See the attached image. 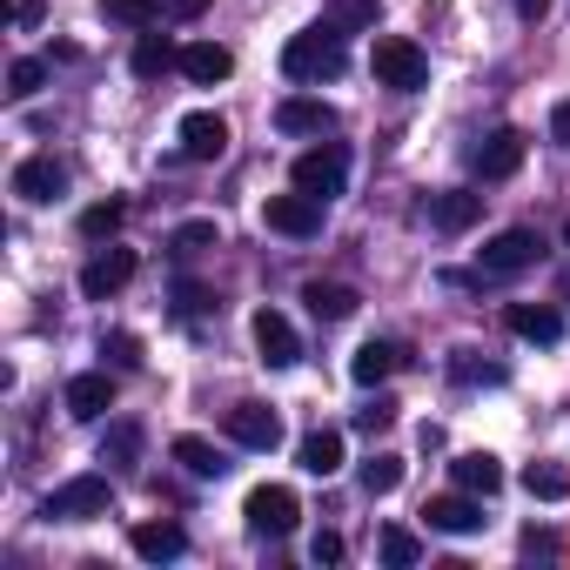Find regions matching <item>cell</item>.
Here are the masks:
<instances>
[{
  "label": "cell",
  "mask_w": 570,
  "mask_h": 570,
  "mask_svg": "<svg viewBox=\"0 0 570 570\" xmlns=\"http://www.w3.org/2000/svg\"><path fill=\"white\" fill-rule=\"evenodd\" d=\"M450 376H456V383H503V363H483L476 350H456V356H450Z\"/></svg>",
  "instance_id": "obj_33"
},
{
  "label": "cell",
  "mask_w": 570,
  "mask_h": 570,
  "mask_svg": "<svg viewBox=\"0 0 570 570\" xmlns=\"http://www.w3.org/2000/svg\"><path fill=\"white\" fill-rule=\"evenodd\" d=\"M108 410H115V376L108 370H88V376L68 383V416L75 423H101Z\"/></svg>",
  "instance_id": "obj_13"
},
{
  "label": "cell",
  "mask_w": 570,
  "mask_h": 570,
  "mask_svg": "<svg viewBox=\"0 0 570 570\" xmlns=\"http://www.w3.org/2000/svg\"><path fill=\"white\" fill-rule=\"evenodd\" d=\"M41 81H48V61H35V55L8 68V95H14V101H28V95H41Z\"/></svg>",
  "instance_id": "obj_35"
},
{
  "label": "cell",
  "mask_w": 570,
  "mask_h": 570,
  "mask_svg": "<svg viewBox=\"0 0 570 570\" xmlns=\"http://www.w3.org/2000/svg\"><path fill=\"white\" fill-rule=\"evenodd\" d=\"M390 423H396V403H383V396H376L370 410H356V430H363V436H376V430H390Z\"/></svg>",
  "instance_id": "obj_38"
},
{
  "label": "cell",
  "mask_w": 570,
  "mask_h": 570,
  "mask_svg": "<svg viewBox=\"0 0 570 570\" xmlns=\"http://www.w3.org/2000/svg\"><path fill=\"white\" fill-rule=\"evenodd\" d=\"M523 490H530L537 503H563V497H570V470H563V463H530V470H523Z\"/></svg>",
  "instance_id": "obj_27"
},
{
  "label": "cell",
  "mask_w": 570,
  "mask_h": 570,
  "mask_svg": "<svg viewBox=\"0 0 570 570\" xmlns=\"http://www.w3.org/2000/svg\"><path fill=\"white\" fill-rule=\"evenodd\" d=\"M336 35H370L376 28V0H330V14H323Z\"/></svg>",
  "instance_id": "obj_28"
},
{
  "label": "cell",
  "mask_w": 570,
  "mask_h": 570,
  "mask_svg": "<svg viewBox=\"0 0 570 570\" xmlns=\"http://www.w3.org/2000/svg\"><path fill=\"white\" fill-rule=\"evenodd\" d=\"M121 222H128V202H95V208L81 215V235H88V242H101V235H115Z\"/></svg>",
  "instance_id": "obj_32"
},
{
  "label": "cell",
  "mask_w": 570,
  "mask_h": 570,
  "mask_svg": "<svg viewBox=\"0 0 570 570\" xmlns=\"http://www.w3.org/2000/svg\"><path fill=\"white\" fill-rule=\"evenodd\" d=\"M108 503H115L108 476H68L61 490L41 497V517L48 523H95V517H108Z\"/></svg>",
  "instance_id": "obj_2"
},
{
  "label": "cell",
  "mask_w": 570,
  "mask_h": 570,
  "mask_svg": "<svg viewBox=\"0 0 570 570\" xmlns=\"http://www.w3.org/2000/svg\"><path fill=\"white\" fill-rule=\"evenodd\" d=\"M523 148H530V141H523L517 128H497V135H483V141L470 148V168H476L483 181H503V175L523 168Z\"/></svg>",
  "instance_id": "obj_10"
},
{
  "label": "cell",
  "mask_w": 570,
  "mask_h": 570,
  "mask_svg": "<svg viewBox=\"0 0 570 570\" xmlns=\"http://www.w3.org/2000/svg\"><path fill=\"white\" fill-rule=\"evenodd\" d=\"M450 476H456V490H470V497H497V490H503V463H497L490 450H463V456L450 463Z\"/></svg>",
  "instance_id": "obj_19"
},
{
  "label": "cell",
  "mask_w": 570,
  "mask_h": 570,
  "mask_svg": "<svg viewBox=\"0 0 570 570\" xmlns=\"http://www.w3.org/2000/svg\"><path fill=\"white\" fill-rule=\"evenodd\" d=\"M557 289H563V303H570V268H563V282H557Z\"/></svg>",
  "instance_id": "obj_45"
},
{
  "label": "cell",
  "mask_w": 570,
  "mask_h": 570,
  "mask_svg": "<svg viewBox=\"0 0 570 570\" xmlns=\"http://www.w3.org/2000/svg\"><path fill=\"white\" fill-rule=\"evenodd\" d=\"M303 303H309V316H316V323H350L363 296L350 289V282H309V289H303Z\"/></svg>",
  "instance_id": "obj_21"
},
{
  "label": "cell",
  "mask_w": 570,
  "mask_h": 570,
  "mask_svg": "<svg viewBox=\"0 0 570 570\" xmlns=\"http://www.w3.org/2000/svg\"><path fill=\"white\" fill-rule=\"evenodd\" d=\"M128 543H135V557H148V563H175V557L188 550V530L161 517V523H135V537H128Z\"/></svg>",
  "instance_id": "obj_20"
},
{
  "label": "cell",
  "mask_w": 570,
  "mask_h": 570,
  "mask_svg": "<svg viewBox=\"0 0 570 570\" xmlns=\"http://www.w3.org/2000/svg\"><path fill=\"white\" fill-rule=\"evenodd\" d=\"M537 255H543V242L530 228H503V235L483 242V275H523Z\"/></svg>",
  "instance_id": "obj_11"
},
{
  "label": "cell",
  "mask_w": 570,
  "mask_h": 570,
  "mask_svg": "<svg viewBox=\"0 0 570 570\" xmlns=\"http://www.w3.org/2000/svg\"><path fill=\"white\" fill-rule=\"evenodd\" d=\"M101 14H108V21H128V28H155L161 0H101Z\"/></svg>",
  "instance_id": "obj_34"
},
{
  "label": "cell",
  "mask_w": 570,
  "mask_h": 570,
  "mask_svg": "<svg viewBox=\"0 0 570 570\" xmlns=\"http://www.w3.org/2000/svg\"><path fill=\"white\" fill-rule=\"evenodd\" d=\"M523 550L530 557H563V537L557 530H523Z\"/></svg>",
  "instance_id": "obj_40"
},
{
  "label": "cell",
  "mask_w": 570,
  "mask_h": 570,
  "mask_svg": "<svg viewBox=\"0 0 570 570\" xmlns=\"http://www.w3.org/2000/svg\"><path fill=\"white\" fill-rule=\"evenodd\" d=\"M175 141H181V161H222V148H228V121H222L215 108H195V115H181Z\"/></svg>",
  "instance_id": "obj_8"
},
{
  "label": "cell",
  "mask_w": 570,
  "mask_h": 570,
  "mask_svg": "<svg viewBox=\"0 0 570 570\" xmlns=\"http://www.w3.org/2000/svg\"><path fill=\"white\" fill-rule=\"evenodd\" d=\"M228 68H235V55H228V48H215V41H188V48H181V75H188L195 88L228 81Z\"/></svg>",
  "instance_id": "obj_22"
},
{
  "label": "cell",
  "mask_w": 570,
  "mask_h": 570,
  "mask_svg": "<svg viewBox=\"0 0 570 570\" xmlns=\"http://www.w3.org/2000/svg\"><path fill=\"white\" fill-rule=\"evenodd\" d=\"M175 309L181 316H202L208 309V289H202V282H175Z\"/></svg>",
  "instance_id": "obj_39"
},
{
  "label": "cell",
  "mask_w": 570,
  "mask_h": 570,
  "mask_svg": "<svg viewBox=\"0 0 570 570\" xmlns=\"http://www.w3.org/2000/svg\"><path fill=\"white\" fill-rule=\"evenodd\" d=\"M503 323H510L517 343H557V336H563V316H557L550 303H510Z\"/></svg>",
  "instance_id": "obj_16"
},
{
  "label": "cell",
  "mask_w": 570,
  "mask_h": 570,
  "mask_svg": "<svg viewBox=\"0 0 570 570\" xmlns=\"http://www.w3.org/2000/svg\"><path fill=\"white\" fill-rule=\"evenodd\" d=\"M215 242H222V235H215V222H181V228L168 235V248H175V255H202V248H215Z\"/></svg>",
  "instance_id": "obj_36"
},
{
  "label": "cell",
  "mask_w": 570,
  "mask_h": 570,
  "mask_svg": "<svg viewBox=\"0 0 570 570\" xmlns=\"http://www.w3.org/2000/svg\"><path fill=\"white\" fill-rule=\"evenodd\" d=\"M242 517H248V530H255V537H289V530H296V517H303V503H296V490H289V483H255V490H248V503H242Z\"/></svg>",
  "instance_id": "obj_4"
},
{
  "label": "cell",
  "mask_w": 570,
  "mask_h": 570,
  "mask_svg": "<svg viewBox=\"0 0 570 570\" xmlns=\"http://www.w3.org/2000/svg\"><path fill=\"white\" fill-rule=\"evenodd\" d=\"M275 128L282 135H330L336 128V108L330 101H309V95H289V101L275 108Z\"/></svg>",
  "instance_id": "obj_17"
},
{
  "label": "cell",
  "mask_w": 570,
  "mask_h": 570,
  "mask_svg": "<svg viewBox=\"0 0 570 570\" xmlns=\"http://www.w3.org/2000/svg\"><path fill=\"white\" fill-rule=\"evenodd\" d=\"M101 356H115L121 370H141V336H128V330H108V336H101Z\"/></svg>",
  "instance_id": "obj_37"
},
{
  "label": "cell",
  "mask_w": 570,
  "mask_h": 570,
  "mask_svg": "<svg viewBox=\"0 0 570 570\" xmlns=\"http://www.w3.org/2000/svg\"><path fill=\"white\" fill-rule=\"evenodd\" d=\"M61 188H68V168H61L55 155H28V161L14 168V195H21V202H55Z\"/></svg>",
  "instance_id": "obj_14"
},
{
  "label": "cell",
  "mask_w": 570,
  "mask_h": 570,
  "mask_svg": "<svg viewBox=\"0 0 570 570\" xmlns=\"http://www.w3.org/2000/svg\"><path fill=\"white\" fill-rule=\"evenodd\" d=\"M168 456H175L188 476H222V470H228V463H222V450H215V443H202V436H175V443H168Z\"/></svg>",
  "instance_id": "obj_26"
},
{
  "label": "cell",
  "mask_w": 570,
  "mask_h": 570,
  "mask_svg": "<svg viewBox=\"0 0 570 570\" xmlns=\"http://www.w3.org/2000/svg\"><path fill=\"white\" fill-rule=\"evenodd\" d=\"M296 463H303L309 476H336V470H343V430H309L303 450H296Z\"/></svg>",
  "instance_id": "obj_25"
},
{
  "label": "cell",
  "mask_w": 570,
  "mask_h": 570,
  "mask_svg": "<svg viewBox=\"0 0 570 570\" xmlns=\"http://www.w3.org/2000/svg\"><path fill=\"white\" fill-rule=\"evenodd\" d=\"M309 557H316V563H343V537H336V530H316Z\"/></svg>",
  "instance_id": "obj_41"
},
{
  "label": "cell",
  "mask_w": 570,
  "mask_h": 570,
  "mask_svg": "<svg viewBox=\"0 0 570 570\" xmlns=\"http://www.w3.org/2000/svg\"><path fill=\"white\" fill-rule=\"evenodd\" d=\"M343 181H350V155H343L336 141H323V148L296 155V188H303V195L330 202V195H343Z\"/></svg>",
  "instance_id": "obj_5"
},
{
  "label": "cell",
  "mask_w": 570,
  "mask_h": 570,
  "mask_svg": "<svg viewBox=\"0 0 570 570\" xmlns=\"http://www.w3.org/2000/svg\"><path fill=\"white\" fill-rule=\"evenodd\" d=\"M510 8H517V21H543V14H550V0H510Z\"/></svg>",
  "instance_id": "obj_44"
},
{
  "label": "cell",
  "mask_w": 570,
  "mask_h": 570,
  "mask_svg": "<svg viewBox=\"0 0 570 570\" xmlns=\"http://www.w3.org/2000/svg\"><path fill=\"white\" fill-rule=\"evenodd\" d=\"M228 436H235L242 450H275V443H282V416H275L268 403H235V410H228Z\"/></svg>",
  "instance_id": "obj_12"
},
{
  "label": "cell",
  "mask_w": 570,
  "mask_h": 570,
  "mask_svg": "<svg viewBox=\"0 0 570 570\" xmlns=\"http://www.w3.org/2000/svg\"><path fill=\"white\" fill-rule=\"evenodd\" d=\"M255 350H262V363L268 370H289V363H303V343H296V330H289V316L282 309H255Z\"/></svg>",
  "instance_id": "obj_9"
},
{
  "label": "cell",
  "mask_w": 570,
  "mask_h": 570,
  "mask_svg": "<svg viewBox=\"0 0 570 570\" xmlns=\"http://www.w3.org/2000/svg\"><path fill=\"white\" fill-rule=\"evenodd\" d=\"M403 370V343H363L356 356H350V376L363 383V390H376V383H390Z\"/></svg>",
  "instance_id": "obj_23"
},
{
  "label": "cell",
  "mask_w": 570,
  "mask_h": 570,
  "mask_svg": "<svg viewBox=\"0 0 570 570\" xmlns=\"http://www.w3.org/2000/svg\"><path fill=\"white\" fill-rule=\"evenodd\" d=\"M135 268H141V262H135V248H101V255L81 268V296H88V303H108V296H121L128 282H135Z\"/></svg>",
  "instance_id": "obj_6"
},
{
  "label": "cell",
  "mask_w": 570,
  "mask_h": 570,
  "mask_svg": "<svg viewBox=\"0 0 570 570\" xmlns=\"http://www.w3.org/2000/svg\"><path fill=\"white\" fill-rule=\"evenodd\" d=\"M376 550H383V563H396V570H410V563L423 557V543H416V537H410L403 523H390V530L376 537Z\"/></svg>",
  "instance_id": "obj_31"
},
{
  "label": "cell",
  "mask_w": 570,
  "mask_h": 570,
  "mask_svg": "<svg viewBox=\"0 0 570 570\" xmlns=\"http://www.w3.org/2000/svg\"><path fill=\"white\" fill-rule=\"evenodd\" d=\"M376 81L383 88H396V95H416L423 81H430V55L410 41V35H376Z\"/></svg>",
  "instance_id": "obj_3"
},
{
  "label": "cell",
  "mask_w": 570,
  "mask_h": 570,
  "mask_svg": "<svg viewBox=\"0 0 570 570\" xmlns=\"http://www.w3.org/2000/svg\"><path fill=\"white\" fill-rule=\"evenodd\" d=\"M350 68V55H343V35L323 21V28H309V35H296L289 48H282V75L289 81H336Z\"/></svg>",
  "instance_id": "obj_1"
},
{
  "label": "cell",
  "mask_w": 570,
  "mask_h": 570,
  "mask_svg": "<svg viewBox=\"0 0 570 570\" xmlns=\"http://www.w3.org/2000/svg\"><path fill=\"white\" fill-rule=\"evenodd\" d=\"M423 517H430V530H450V537L483 530V503H476L470 490H456V497H430V503H423Z\"/></svg>",
  "instance_id": "obj_15"
},
{
  "label": "cell",
  "mask_w": 570,
  "mask_h": 570,
  "mask_svg": "<svg viewBox=\"0 0 570 570\" xmlns=\"http://www.w3.org/2000/svg\"><path fill=\"white\" fill-rule=\"evenodd\" d=\"M208 8V0H161V14H175V21H195Z\"/></svg>",
  "instance_id": "obj_42"
},
{
  "label": "cell",
  "mask_w": 570,
  "mask_h": 570,
  "mask_svg": "<svg viewBox=\"0 0 570 570\" xmlns=\"http://www.w3.org/2000/svg\"><path fill=\"white\" fill-rule=\"evenodd\" d=\"M550 135L570 148V101H557V108H550Z\"/></svg>",
  "instance_id": "obj_43"
},
{
  "label": "cell",
  "mask_w": 570,
  "mask_h": 570,
  "mask_svg": "<svg viewBox=\"0 0 570 570\" xmlns=\"http://www.w3.org/2000/svg\"><path fill=\"white\" fill-rule=\"evenodd\" d=\"M363 490H370V497L403 490V456H390V450H383V456H370V463H363Z\"/></svg>",
  "instance_id": "obj_30"
},
{
  "label": "cell",
  "mask_w": 570,
  "mask_h": 570,
  "mask_svg": "<svg viewBox=\"0 0 570 570\" xmlns=\"http://www.w3.org/2000/svg\"><path fill=\"white\" fill-rule=\"evenodd\" d=\"M262 222H268L275 235H296V242H303V235L323 228V202L303 195V188H296V195H268V202H262Z\"/></svg>",
  "instance_id": "obj_7"
},
{
  "label": "cell",
  "mask_w": 570,
  "mask_h": 570,
  "mask_svg": "<svg viewBox=\"0 0 570 570\" xmlns=\"http://www.w3.org/2000/svg\"><path fill=\"white\" fill-rule=\"evenodd\" d=\"M101 463H141V423H115L108 436H101Z\"/></svg>",
  "instance_id": "obj_29"
},
{
  "label": "cell",
  "mask_w": 570,
  "mask_h": 570,
  "mask_svg": "<svg viewBox=\"0 0 570 570\" xmlns=\"http://www.w3.org/2000/svg\"><path fill=\"white\" fill-rule=\"evenodd\" d=\"M128 68H135L141 81H161L168 68H181V48H175L168 35H141V41H135V55H128Z\"/></svg>",
  "instance_id": "obj_24"
},
{
  "label": "cell",
  "mask_w": 570,
  "mask_h": 570,
  "mask_svg": "<svg viewBox=\"0 0 570 570\" xmlns=\"http://www.w3.org/2000/svg\"><path fill=\"white\" fill-rule=\"evenodd\" d=\"M476 215H483V195H470V188H443V195H430V222H436L443 235L476 228Z\"/></svg>",
  "instance_id": "obj_18"
}]
</instances>
